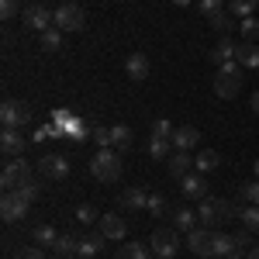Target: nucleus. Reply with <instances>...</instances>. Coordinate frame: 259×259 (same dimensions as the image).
<instances>
[{
	"mask_svg": "<svg viewBox=\"0 0 259 259\" xmlns=\"http://www.w3.org/2000/svg\"><path fill=\"white\" fill-rule=\"evenodd\" d=\"M28 121H31V107H28V100H14L7 97L0 104V124L4 128H28Z\"/></svg>",
	"mask_w": 259,
	"mask_h": 259,
	"instance_id": "nucleus-4",
	"label": "nucleus"
},
{
	"mask_svg": "<svg viewBox=\"0 0 259 259\" xmlns=\"http://www.w3.org/2000/svg\"><path fill=\"white\" fill-rule=\"evenodd\" d=\"M242 200H245V204H259V180L242 183Z\"/></svg>",
	"mask_w": 259,
	"mask_h": 259,
	"instance_id": "nucleus-38",
	"label": "nucleus"
},
{
	"mask_svg": "<svg viewBox=\"0 0 259 259\" xmlns=\"http://www.w3.org/2000/svg\"><path fill=\"white\" fill-rule=\"evenodd\" d=\"M24 149H28V139L21 135L18 128H4L0 132V152L7 159H24Z\"/></svg>",
	"mask_w": 259,
	"mask_h": 259,
	"instance_id": "nucleus-10",
	"label": "nucleus"
},
{
	"mask_svg": "<svg viewBox=\"0 0 259 259\" xmlns=\"http://www.w3.org/2000/svg\"><path fill=\"white\" fill-rule=\"evenodd\" d=\"M38 173L45 180H66L69 177V159H66V156H41Z\"/></svg>",
	"mask_w": 259,
	"mask_h": 259,
	"instance_id": "nucleus-14",
	"label": "nucleus"
},
{
	"mask_svg": "<svg viewBox=\"0 0 259 259\" xmlns=\"http://www.w3.org/2000/svg\"><path fill=\"white\" fill-rule=\"evenodd\" d=\"M177 4H187V0H177Z\"/></svg>",
	"mask_w": 259,
	"mask_h": 259,
	"instance_id": "nucleus-49",
	"label": "nucleus"
},
{
	"mask_svg": "<svg viewBox=\"0 0 259 259\" xmlns=\"http://www.w3.org/2000/svg\"><path fill=\"white\" fill-rule=\"evenodd\" d=\"M145 204H149V194H145L142 187H128V190L121 194V207L132 211V214H135V211H145Z\"/></svg>",
	"mask_w": 259,
	"mask_h": 259,
	"instance_id": "nucleus-20",
	"label": "nucleus"
},
{
	"mask_svg": "<svg viewBox=\"0 0 259 259\" xmlns=\"http://www.w3.org/2000/svg\"><path fill=\"white\" fill-rule=\"evenodd\" d=\"M52 252H56V259H80V239L76 235H59Z\"/></svg>",
	"mask_w": 259,
	"mask_h": 259,
	"instance_id": "nucleus-19",
	"label": "nucleus"
},
{
	"mask_svg": "<svg viewBox=\"0 0 259 259\" xmlns=\"http://www.w3.org/2000/svg\"><path fill=\"white\" fill-rule=\"evenodd\" d=\"M90 139L97 142V149H114V145H111V128H94Z\"/></svg>",
	"mask_w": 259,
	"mask_h": 259,
	"instance_id": "nucleus-40",
	"label": "nucleus"
},
{
	"mask_svg": "<svg viewBox=\"0 0 259 259\" xmlns=\"http://www.w3.org/2000/svg\"><path fill=\"white\" fill-rule=\"evenodd\" d=\"M31 239L38 242V245H56L59 232H56L52 225H35V228H31Z\"/></svg>",
	"mask_w": 259,
	"mask_h": 259,
	"instance_id": "nucleus-29",
	"label": "nucleus"
},
{
	"mask_svg": "<svg viewBox=\"0 0 259 259\" xmlns=\"http://www.w3.org/2000/svg\"><path fill=\"white\" fill-rule=\"evenodd\" d=\"M180 194H183L187 200H204V197H207V177L197 173V169L187 173V177L180 180Z\"/></svg>",
	"mask_w": 259,
	"mask_h": 259,
	"instance_id": "nucleus-13",
	"label": "nucleus"
},
{
	"mask_svg": "<svg viewBox=\"0 0 259 259\" xmlns=\"http://www.w3.org/2000/svg\"><path fill=\"white\" fill-rule=\"evenodd\" d=\"M52 24H56L59 31H83V28H87V14H83L80 4H59V7L52 11Z\"/></svg>",
	"mask_w": 259,
	"mask_h": 259,
	"instance_id": "nucleus-6",
	"label": "nucleus"
},
{
	"mask_svg": "<svg viewBox=\"0 0 259 259\" xmlns=\"http://www.w3.org/2000/svg\"><path fill=\"white\" fill-rule=\"evenodd\" d=\"M132 142H135V135H132V128L128 124H114L111 128V145H114V152H132Z\"/></svg>",
	"mask_w": 259,
	"mask_h": 259,
	"instance_id": "nucleus-22",
	"label": "nucleus"
},
{
	"mask_svg": "<svg viewBox=\"0 0 259 259\" xmlns=\"http://www.w3.org/2000/svg\"><path fill=\"white\" fill-rule=\"evenodd\" d=\"M90 173H94V180H100V183H114V180H121V152H114V149H100L97 156L90 159Z\"/></svg>",
	"mask_w": 259,
	"mask_h": 259,
	"instance_id": "nucleus-3",
	"label": "nucleus"
},
{
	"mask_svg": "<svg viewBox=\"0 0 259 259\" xmlns=\"http://www.w3.org/2000/svg\"><path fill=\"white\" fill-rule=\"evenodd\" d=\"M242 80H245V76H242L239 62H225V66H218V73H214V97L232 100L242 90Z\"/></svg>",
	"mask_w": 259,
	"mask_h": 259,
	"instance_id": "nucleus-2",
	"label": "nucleus"
},
{
	"mask_svg": "<svg viewBox=\"0 0 259 259\" xmlns=\"http://www.w3.org/2000/svg\"><path fill=\"white\" fill-rule=\"evenodd\" d=\"M235 24H239V18H235V14H225V11H221L218 18H211V28H214V31H221V35H228Z\"/></svg>",
	"mask_w": 259,
	"mask_h": 259,
	"instance_id": "nucleus-34",
	"label": "nucleus"
},
{
	"mask_svg": "<svg viewBox=\"0 0 259 259\" xmlns=\"http://www.w3.org/2000/svg\"><path fill=\"white\" fill-rule=\"evenodd\" d=\"M118 259H152V252L142 245V242H128L118 249Z\"/></svg>",
	"mask_w": 259,
	"mask_h": 259,
	"instance_id": "nucleus-28",
	"label": "nucleus"
},
{
	"mask_svg": "<svg viewBox=\"0 0 259 259\" xmlns=\"http://www.w3.org/2000/svg\"><path fill=\"white\" fill-rule=\"evenodd\" d=\"M239 218H242V225H245V232L256 235V232H259V204H245Z\"/></svg>",
	"mask_w": 259,
	"mask_h": 259,
	"instance_id": "nucleus-30",
	"label": "nucleus"
},
{
	"mask_svg": "<svg viewBox=\"0 0 259 259\" xmlns=\"http://www.w3.org/2000/svg\"><path fill=\"white\" fill-rule=\"evenodd\" d=\"M197 7H200V14L211 21V18H218V14H221L225 4H221V0H197Z\"/></svg>",
	"mask_w": 259,
	"mask_h": 259,
	"instance_id": "nucleus-37",
	"label": "nucleus"
},
{
	"mask_svg": "<svg viewBox=\"0 0 259 259\" xmlns=\"http://www.w3.org/2000/svg\"><path fill=\"white\" fill-rule=\"evenodd\" d=\"M31 200H24L18 190H4V200H0V218L4 221H21L28 214Z\"/></svg>",
	"mask_w": 259,
	"mask_h": 259,
	"instance_id": "nucleus-9",
	"label": "nucleus"
},
{
	"mask_svg": "<svg viewBox=\"0 0 259 259\" xmlns=\"http://www.w3.org/2000/svg\"><path fill=\"white\" fill-rule=\"evenodd\" d=\"M218 162H221V156L214 149H204L197 159H194V169H197V173H211V169H218Z\"/></svg>",
	"mask_w": 259,
	"mask_h": 259,
	"instance_id": "nucleus-27",
	"label": "nucleus"
},
{
	"mask_svg": "<svg viewBox=\"0 0 259 259\" xmlns=\"http://www.w3.org/2000/svg\"><path fill=\"white\" fill-rule=\"evenodd\" d=\"M35 4H41V0H35Z\"/></svg>",
	"mask_w": 259,
	"mask_h": 259,
	"instance_id": "nucleus-50",
	"label": "nucleus"
},
{
	"mask_svg": "<svg viewBox=\"0 0 259 259\" xmlns=\"http://www.w3.org/2000/svg\"><path fill=\"white\" fill-rule=\"evenodd\" d=\"M124 73L132 76L135 83H142L145 76H149V56H142V52H132L128 56V62H124Z\"/></svg>",
	"mask_w": 259,
	"mask_h": 259,
	"instance_id": "nucleus-21",
	"label": "nucleus"
},
{
	"mask_svg": "<svg viewBox=\"0 0 259 259\" xmlns=\"http://www.w3.org/2000/svg\"><path fill=\"white\" fill-rule=\"evenodd\" d=\"M235 56H239V41H232L228 35H221V38L214 41V49H211V62H214V66L235 62Z\"/></svg>",
	"mask_w": 259,
	"mask_h": 259,
	"instance_id": "nucleus-15",
	"label": "nucleus"
},
{
	"mask_svg": "<svg viewBox=\"0 0 259 259\" xmlns=\"http://www.w3.org/2000/svg\"><path fill=\"white\" fill-rule=\"evenodd\" d=\"M14 14H21V0H0V18H14Z\"/></svg>",
	"mask_w": 259,
	"mask_h": 259,
	"instance_id": "nucleus-41",
	"label": "nucleus"
},
{
	"mask_svg": "<svg viewBox=\"0 0 259 259\" xmlns=\"http://www.w3.org/2000/svg\"><path fill=\"white\" fill-rule=\"evenodd\" d=\"M173 228H177V232H194V228H197V211H190V207L173 211Z\"/></svg>",
	"mask_w": 259,
	"mask_h": 259,
	"instance_id": "nucleus-25",
	"label": "nucleus"
},
{
	"mask_svg": "<svg viewBox=\"0 0 259 259\" xmlns=\"http://www.w3.org/2000/svg\"><path fill=\"white\" fill-rule=\"evenodd\" d=\"M145 211H149V214H156V218H162V214H166V197H162V194H149Z\"/></svg>",
	"mask_w": 259,
	"mask_h": 259,
	"instance_id": "nucleus-36",
	"label": "nucleus"
},
{
	"mask_svg": "<svg viewBox=\"0 0 259 259\" xmlns=\"http://www.w3.org/2000/svg\"><path fill=\"white\" fill-rule=\"evenodd\" d=\"M35 180V169L28 166L24 159H11L4 166V173H0V187L4 190H21V187H28Z\"/></svg>",
	"mask_w": 259,
	"mask_h": 259,
	"instance_id": "nucleus-5",
	"label": "nucleus"
},
{
	"mask_svg": "<svg viewBox=\"0 0 259 259\" xmlns=\"http://www.w3.org/2000/svg\"><path fill=\"white\" fill-rule=\"evenodd\" d=\"M239 31L245 41H256L259 38V18H242L239 21Z\"/></svg>",
	"mask_w": 259,
	"mask_h": 259,
	"instance_id": "nucleus-35",
	"label": "nucleus"
},
{
	"mask_svg": "<svg viewBox=\"0 0 259 259\" xmlns=\"http://www.w3.org/2000/svg\"><path fill=\"white\" fill-rule=\"evenodd\" d=\"M21 21H24L28 31H49V28H52V14H49V7H41V4L24 7V11H21Z\"/></svg>",
	"mask_w": 259,
	"mask_h": 259,
	"instance_id": "nucleus-11",
	"label": "nucleus"
},
{
	"mask_svg": "<svg viewBox=\"0 0 259 259\" xmlns=\"http://www.w3.org/2000/svg\"><path fill=\"white\" fill-rule=\"evenodd\" d=\"M18 194H21V197H24V200H31V204H35V200L41 197V183H38V180H31L28 187H21Z\"/></svg>",
	"mask_w": 259,
	"mask_h": 259,
	"instance_id": "nucleus-39",
	"label": "nucleus"
},
{
	"mask_svg": "<svg viewBox=\"0 0 259 259\" xmlns=\"http://www.w3.org/2000/svg\"><path fill=\"white\" fill-rule=\"evenodd\" d=\"M252 111H256V114H259V90H256V94H252Z\"/></svg>",
	"mask_w": 259,
	"mask_h": 259,
	"instance_id": "nucleus-46",
	"label": "nucleus"
},
{
	"mask_svg": "<svg viewBox=\"0 0 259 259\" xmlns=\"http://www.w3.org/2000/svg\"><path fill=\"white\" fill-rule=\"evenodd\" d=\"M239 245V235H228V232H214V256H232Z\"/></svg>",
	"mask_w": 259,
	"mask_h": 259,
	"instance_id": "nucleus-26",
	"label": "nucleus"
},
{
	"mask_svg": "<svg viewBox=\"0 0 259 259\" xmlns=\"http://www.w3.org/2000/svg\"><path fill=\"white\" fill-rule=\"evenodd\" d=\"M256 180H259V159H256Z\"/></svg>",
	"mask_w": 259,
	"mask_h": 259,
	"instance_id": "nucleus-48",
	"label": "nucleus"
},
{
	"mask_svg": "<svg viewBox=\"0 0 259 259\" xmlns=\"http://www.w3.org/2000/svg\"><path fill=\"white\" fill-rule=\"evenodd\" d=\"M73 118H76V114H69V111H62V107H59V111H52V124H59V128H66Z\"/></svg>",
	"mask_w": 259,
	"mask_h": 259,
	"instance_id": "nucleus-44",
	"label": "nucleus"
},
{
	"mask_svg": "<svg viewBox=\"0 0 259 259\" xmlns=\"http://www.w3.org/2000/svg\"><path fill=\"white\" fill-rule=\"evenodd\" d=\"M149 242H152V256L156 259H177V252H180L177 228H156Z\"/></svg>",
	"mask_w": 259,
	"mask_h": 259,
	"instance_id": "nucleus-7",
	"label": "nucleus"
},
{
	"mask_svg": "<svg viewBox=\"0 0 259 259\" xmlns=\"http://www.w3.org/2000/svg\"><path fill=\"white\" fill-rule=\"evenodd\" d=\"M197 142H200V132L194 128V124H183V128H177V132H173V149L190 152V149H197Z\"/></svg>",
	"mask_w": 259,
	"mask_h": 259,
	"instance_id": "nucleus-17",
	"label": "nucleus"
},
{
	"mask_svg": "<svg viewBox=\"0 0 259 259\" xmlns=\"http://www.w3.org/2000/svg\"><path fill=\"white\" fill-rule=\"evenodd\" d=\"M173 132H177V128H173L166 118H159L156 124H152V135H162V139H173Z\"/></svg>",
	"mask_w": 259,
	"mask_h": 259,
	"instance_id": "nucleus-42",
	"label": "nucleus"
},
{
	"mask_svg": "<svg viewBox=\"0 0 259 259\" xmlns=\"http://www.w3.org/2000/svg\"><path fill=\"white\" fill-rule=\"evenodd\" d=\"M259 0H228V14H235V18H252V11H256Z\"/></svg>",
	"mask_w": 259,
	"mask_h": 259,
	"instance_id": "nucleus-31",
	"label": "nucleus"
},
{
	"mask_svg": "<svg viewBox=\"0 0 259 259\" xmlns=\"http://www.w3.org/2000/svg\"><path fill=\"white\" fill-rule=\"evenodd\" d=\"M166 166H169V177L183 180L187 173H194V159H190V152H183V149H177L169 159H166Z\"/></svg>",
	"mask_w": 259,
	"mask_h": 259,
	"instance_id": "nucleus-16",
	"label": "nucleus"
},
{
	"mask_svg": "<svg viewBox=\"0 0 259 259\" xmlns=\"http://www.w3.org/2000/svg\"><path fill=\"white\" fill-rule=\"evenodd\" d=\"M245 259H259V245H256V249H252V252H249Z\"/></svg>",
	"mask_w": 259,
	"mask_h": 259,
	"instance_id": "nucleus-47",
	"label": "nucleus"
},
{
	"mask_svg": "<svg viewBox=\"0 0 259 259\" xmlns=\"http://www.w3.org/2000/svg\"><path fill=\"white\" fill-rule=\"evenodd\" d=\"M235 62H239L242 69H259V45L256 41H242Z\"/></svg>",
	"mask_w": 259,
	"mask_h": 259,
	"instance_id": "nucleus-23",
	"label": "nucleus"
},
{
	"mask_svg": "<svg viewBox=\"0 0 259 259\" xmlns=\"http://www.w3.org/2000/svg\"><path fill=\"white\" fill-rule=\"evenodd\" d=\"M187 249L194 252V256L200 259H207V256H214V232L211 228H194V232H187Z\"/></svg>",
	"mask_w": 259,
	"mask_h": 259,
	"instance_id": "nucleus-8",
	"label": "nucleus"
},
{
	"mask_svg": "<svg viewBox=\"0 0 259 259\" xmlns=\"http://www.w3.org/2000/svg\"><path fill=\"white\" fill-rule=\"evenodd\" d=\"M94 132L83 124V118H73L69 124H66V139H73V142H83V139H90Z\"/></svg>",
	"mask_w": 259,
	"mask_h": 259,
	"instance_id": "nucleus-33",
	"label": "nucleus"
},
{
	"mask_svg": "<svg viewBox=\"0 0 259 259\" xmlns=\"http://www.w3.org/2000/svg\"><path fill=\"white\" fill-rule=\"evenodd\" d=\"M14 259H45V252H41L38 245H31V249H21Z\"/></svg>",
	"mask_w": 259,
	"mask_h": 259,
	"instance_id": "nucleus-45",
	"label": "nucleus"
},
{
	"mask_svg": "<svg viewBox=\"0 0 259 259\" xmlns=\"http://www.w3.org/2000/svg\"><path fill=\"white\" fill-rule=\"evenodd\" d=\"M62 35H66V31H59V28L52 24L49 31H41V49H45V52H56V49H62Z\"/></svg>",
	"mask_w": 259,
	"mask_h": 259,
	"instance_id": "nucleus-32",
	"label": "nucleus"
},
{
	"mask_svg": "<svg viewBox=\"0 0 259 259\" xmlns=\"http://www.w3.org/2000/svg\"><path fill=\"white\" fill-rule=\"evenodd\" d=\"M97 232H104L107 242H121V239H128V221L121 218V214H100Z\"/></svg>",
	"mask_w": 259,
	"mask_h": 259,
	"instance_id": "nucleus-12",
	"label": "nucleus"
},
{
	"mask_svg": "<svg viewBox=\"0 0 259 259\" xmlns=\"http://www.w3.org/2000/svg\"><path fill=\"white\" fill-rule=\"evenodd\" d=\"M104 242H107L104 232H87V235H80V259H94L104 249Z\"/></svg>",
	"mask_w": 259,
	"mask_h": 259,
	"instance_id": "nucleus-18",
	"label": "nucleus"
},
{
	"mask_svg": "<svg viewBox=\"0 0 259 259\" xmlns=\"http://www.w3.org/2000/svg\"><path fill=\"white\" fill-rule=\"evenodd\" d=\"M232 218V204L221 197H204L197 207V221L204 225V228H211V232H218L225 221Z\"/></svg>",
	"mask_w": 259,
	"mask_h": 259,
	"instance_id": "nucleus-1",
	"label": "nucleus"
},
{
	"mask_svg": "<svg viewBox=\"0 0 259 259\" xmlns=\"http://www.w3.org/2000/svg\"><path fill=\"white\" fill-rule=\"evenodd\" d=\"M76 218H80V221H83V225H90V221H97V218H100V214H97V211H94V207H90V204H83L80 211H76Z\"/></svg>",
	"mask_w": 259,
	"mask_h": 259,
	"instance_id": "nucleus-43",
	"label": "nucleus"
},
{
	"mask_svg": "<svg viewBox=\"0 0 259 259\" xmlns=\"http://www.w3.org/2000/svg\"><path fill=\"white\" fill-rule=\"evenodd\" d=\"M177 149H173V139H162V135H152L149 139V156L152 159H169Z\"/></svg>",
	"mask_w": 259,
	"mask_h": 259,
	"instance_id": "nucleus-24",
	"label": "nucleus"
}]
</instances>
